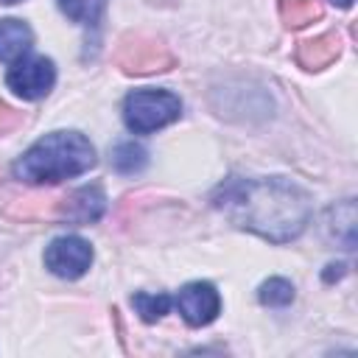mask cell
Wrapping results in <instances>:
<instances>
[{"label": "cell", "mask_w": 358, "mask_h": 358, "mask_svg": "<svg viewBox=\"0 0 358 358\" xmlns=\"http://www.w3.org/2000/svg\"><path fill=\"white\" fill-rule=\"evenodd\" d=\"M95 165V148L81 131H50L36 140L17 162L14 176L28 185H56Z\"/></svg>", "instance_id": "2"}, {"label": "cell", "mask_w": 358, "mask_h": 358, "mask_svg": "<svg viewBox=\"0 0 358 358\" xmlns=\"http://www.w3.org/2000/svg\"><path fill=\"white\" fill-rule=\"evenodd\" d=\"M112 59L126 76H151L176 67V56L171 53V48L162 39L143 31L123 34L115 45Z\"/></svg>", "instance_id": "3"}, {"label": "cell", "mask_w": 358, "mask_h": 358, "mask_svg": "<svg viewBox=\"0 0 358 358\" xmlns=\"http://www.w3.org/2000/svg\"><path fill=\"white\" fill-rule=\"evenodd\" d=\"M20 123H22V112H17L14 106H8V103L0 101V137H6L8 131H14Z\"/></svg>", "instance_id": "16"}, {"label": "cell", "mask_w": 358, "mask_h": 358, "mask_svg": "<svg viewBox=\"0 0 358 358\" xmlns=\"http://www.w3.org/2000/svg\"><path fill=\"white\" fill-rule=\"evenodd\" d=\"M341 48H344L341 36L336 31H327L313 39H302L296 45V62H299V67L316 73V70H324L327 64H333L341 56Z\"/></svg>", "instance_id": "9"}, {"label": "cell", "mask_w": 358, "mask_h": 358, "mask_svg": "<svg viewBox=\"0 0 358 358\" xmlns=\"http://www.w3.org/2000/svg\"><path fill=\"white\" fill-rule=\"evenodd\" d=\"M213 204L238 229L255 232L271 243L299 238L310 221L308 193L282 176H232L213 193Z\"/></svg>", "instance_id": "1"}, {"label": "cell", "mask_w": 358, "mask_h": 358, "mask_svg": "<svg viewBox=\"0 0 358 358\" xmlns=\"http://www.w3.org/2000/svg\"><path fill=\"white\" fill-rule=\"evenodd\" d=\"M131 305H134V310L140 313L143 322H157V319H162L168 313L171 299L165 294H145V291H140V294L131 296Z\"/></svg>", "instance_id": "15"}, {"label": "cell", "mask_w": 358, "mask_h": 358, "mask_svg": "<svg viewBox=\"0 0 358 358\" xmlns=\"http://www.w3.org/2000/svg\"><path fill=\"white\" fill-rule=\"evenodd\" d=\"M62 14L78 25H95L106 8V0H56Z\"/></svg>", "instance_id": "12"}, {"label": "cell", "mask_w": 358, "mask_h": 358, "mask_svg": "<svg viewBox=\"0 0 358 358\" xmlns=\"http://www.w3.org/2000/svg\"><path fill=\"white\" fill-rule=\"evenodd\" d=\"M6 84L25 101H39L45 98L53 84H56V67L50 59L45 56H31V59H20L14 62V67L6 76Z\"/></svg>", "instance_id": "6"}, {"label": "cell", "mask_w": 358, "mask_h": 358, "mask_svg": "<svg viewBox=\"0 0 358 358\" xmlns=\"http://www.w3.org/2000/svg\"><path fill=\"white\" fill-rule=\"evenodd\" d=\"M322 0H280V20L285 22V28H305L322 20Z\"/></svg>", "instance_id": "11"}, {"label": "cell", "mask_w": 358, "mask_h": 358, "mask_svg": "<svg viewBox=\"0 0 358 358\" xmlns=\"http://www.w3.org/2000/svg\"><path fill=\"white\" fill-rule=\"evenodd\" d=\"M176 305H179V313L182 319L190 324V327H204L210 324L218 310H221V296L215 291L213 282H187L179 296H176Z\"/></svg>", "instance_id": "7"}, {"label": "cell", "mask_w": 358, "mask_h": 358, "mask_svg": "<svg viewBox=\"0 0 358 358\" xmlns=\"http://www.w3.org/2000/svg\"><path fill=\"white\" fill-rule=\"evenodd\" d=\"M182 115V101L168 90H134L123 101V120L134 134H151Z\"/></svg>", "instance_id": "4"}, {"label": "cell", "mask_w": 358, "mask_h": 358, "mask_svg": "<svg viewBox=\"0 0 358 358\" xmlns=\"http://www.w3.org/2000/svg\"><path fill=\"white\" fill-rule=\"evenodd\" d=\"M34 45V34L22 20H0V62H20Z\"/></svg>", "instance_id": "10"}, {"label": "cell", "mask_w": 358, "mask_h": 358, "mask_svg": "<svg viewBox=\"0 0 358 358\" xmlns=\"http://www.w3.org/2000/svg\"><path fill=\"white\" fill-rule=\"evenodd\" d=\"M333 6H338V8H350L352 6V0H330Z\"/></svg>", "instance_id": "17"}, {"label": "cell", "mask_w": 358, "mask_h": 358, "mask_svg": "<svg viewBox=\"0 0 358 358\" xmlns=\"http://www.w3.org/2000/svg\"><path fill=\"white\" fill-rule=\"evenodd\" d=\"M0 3H6V6H8V3H17V0H0Z\"/></svg>", "instance_id": "18"}, {"label": "cell", "mask_w": 358, "mask_h": 358, "mask_svg": "<svg viewBox=\"0 0 358 358\" xmlns=\"http://www.w3.org/2000/svg\"><path fill=\"white\" fill-rule=\"evenodd\" d=\"M106 210V196L98 185H87V187H78L62 199H56V207H53V218H64L70 224H92L103 215Z\"/></svg>", "instance_id": "8"}, {"label": "cell", "mask_w": 358, "mask_h": 358, "mask_svg": "<svg viewBox=\"0 0 358 358\" xmlns=\"http://www.w3.org/2000/svg\"><path fill=\"white\" fill-rule=\"evenodd\" d=\"M145 162H148L145 148H143L140 143H134V140L117 143L115 151H112V165H115V171H120V173H137V171L145 168Z\"/></svg>", "instance_id": "13"}, {"label": "cell", "mask_w": 358, "mask_h": 358, "mask_svg": "<svg viewBox=\"0 0 358 358\" xmlns=\"http://www.w3.org/2000/svg\"><path fill=\"white\" fill-rule=\"evenodd\" d=\"M257 296H260V302H263V305L285 308V305H291V302H294V285H291L285 277H271V280H266V282L260 285Z\"/></svg>", "instance_id": "14"}, {"label": "cell", "mask_w": 358, "mask_h": 358, "mask_svg": "<svg viewBox=\"0 0 358 358\" xmlns=\"http://www.w3.org/2000/svg\"><path fill=\"white\" fill-rule=\"evenodd\" d=\"M92 263V246L78 235H59L45 249V266L62 280H78Z\"/></svg>", "instance_id": "5"}]
</instances>
